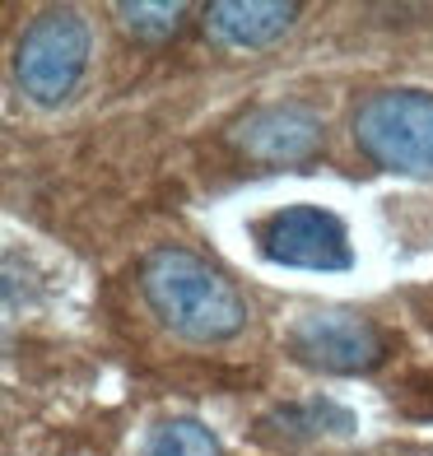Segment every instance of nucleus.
I'll list each match as a JSON object with an SVG mask.
<instances>
[{
	"mask_svg": "<svg viewBox=\"0 0 433 456\" xmlns=\"http://www.w3.org/2000/svg\"><path fill=\"white\" fill-rule=\"evenodd\" d=\"M257 247L266 261L294 265V271H349L355 252H349L345 224L322 210V205H289L257 224Z\"/></svg>",
	"mask_w": 433,
	"mask_h": 456,
	"instance_id": "obj_5",
	"label": "nucleus"
},
{
	"mask_svg": "<svg viewBox=\"0 0 433 456\" xmlns=\"http://www.w3.org/2000/svg\"><path fill=\"white\" fill-rule=\"evenodd\" d=\"M298 19L294 0H219L205 10V24L229 47H266L284 37Z\"/></svg>",
	"mask_w": 433,
	"mask_h": 456,
	"instance_id": "obj_7",
	"label": "nucleus"
},
{
	"mask_svg": "<svg viewBox=\"0 0 433 456\" xmlns=\"http://www.w3.org/2000/svg\"><path fill=\"white\" fill-rule=\"evenodd\" d=\"M117 14H121V28L140 37V43H168L187 24V5L182 0H121Z\"/></svg>",
	"mask_w": 433,
	"mask_h": 456,
	"instance_id": "obj_9",
	"label": "nucleus"
},
{
	"mask_svg": "<svg viewBox=\"0 0 433 456\" xmlns=\"http://www.w3.org/2000/svg\"><path fill=\"white\" fill-rule=\"evenodd\" d=\"M150 456H219V443L215 433L196 424V419H173L154 433V447Z\"/></svg>",
	"mask_w": 433,
	"mask_h": 456,
	"instance_id": "obj_10",
	"label": "nucleus"
},
{
	"mask_svg": "<svg viewBox=\"0 0 433 456\" xmlns=\"http://www.w3.org/2000/svg\"><path fill=\"white\" fill-rule=\"evenodd\" d=\"M140 289L154 317L196 345H219L247 326L238 284L187 247H154L140 265Z\"/></svg>",
	"mask_w": 433,
	"mask_h": 456,
	"instance_id": "obj_1",
	"label": "nucleus"
},
{
	"mask_svg": "<svg viewBox=\"0 0 433 456\" xmlns=\"http://www.w3.org/2000/svg\"><path fill=\"white\" fill-rule=\"evenodd\" d=\"M359 150L387 173L433 177V94L382 89L355 112Z\"/></svg>",
	"mask_w": 433,
	"mask_h": 456,
	"instance_id": "obj_2",
	"label": "nucleus"
},
{
	"mask_svg": "<svg viewBox=\"0 0 433 456\" xmlns=\"http://www.w3.org/2000/svg\"><path fill=\"white\" fill-rule=\"evenodd\" d=\"M89 66V28L75 10L37 14L29 33L19 37L14 75L33 102H61Z\"/></svg>",
	"mask_w": 433,
	"mask_h": 456,
	"instance_id": "obj_3",
	"label": "nucleus"
},
{
	"mask_svg": "<svg viewBox=\"0 0 433 456\" xmlns=\"http://www.w3.org/2000/svg\"><path fill=\"white\" fill-rule=\"evenodd\" d=\"M391 401H396V410L410 414V419H433V372L420 368V372H410V378H401L396 391H391Z\"/></svg>",
	"mask_w": 433,
	"mask_h": 456,
	"instance_id": "obj_11",
	"label": "nucleus"
},
{
	"mask_svg": "<svg viewBox=\"0 0 433 456\" xmlns=\"http://www.w3.org/2000/svg\"><path fill=\"white\" fill-rule=\"evenodd\" d=\"M289 354L322 372H373L387 359V330L349 307H313L289 326Z\"/></svg>",
	"mask_w": 433,
	"mask_h": 456,
	"instance_id": "obj_4",
	"label": "nucleus"
},
{
	"mask_svg": "<svg viewBox=\"0 0 433 456\" xmlns=\"http://www.w3.org/2000/svg\"><path fill=\"white\" fill-rule=\"evenodd\" d=\"M349 428H355V414L336 401H322V396L303 401V405H280L257 424L261 443H280V447L322 438V433H349Z\"/></svg>",
	"mask_w": 433,
	"mask_h": 456,
	"instance_id": "obj_8",
	"label": "nucleus"
},
{
	"mask_svg": "<svg viewBox=\"0 0 433 456\" xmlns=\"http://www.w3.org/2000/svg\"><path fill=\"white\" fill-rule=\"evenodd\" d=\"M233 144L257 163H307L322 150V121L298 102L257 108L233 126Z\"/></svg>",
	"mask_w": 433,
	"mask_h": 456,
	"instance_id": "obj_6",
	"label": "nucleus"
}]
</instances>
